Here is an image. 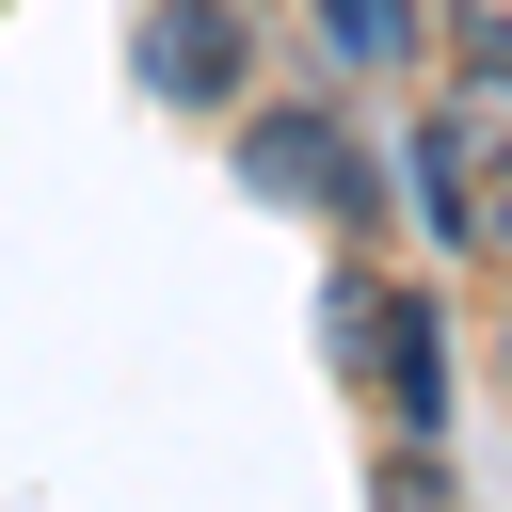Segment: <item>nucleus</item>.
<instances>
[{
  "mask_svg": "<svg viewBox=\"0 0 512 512\" xmlns=\"http://www.w3.org/2000/svg\"><path fill=\"white\" fill-rule=\"evenodd\" d=\"M336 320H352V352H384V400H400V432H432V416H448V320H432L416 288H352Z\"/></svg>",
  "mask_w": 512,
  "mask_h": 512,
  "instance_id": "2",
  "label": "nucleus"
},
{
  "mask_svg": "<svg viewBox=\"0 0 512 512\" xmlns=\"http://www.w3.org/2000/svg\"><path fill=\"white\" fill-rule=\"evenodd\" d=\"M256 48H240V0H144V96L176 112H240Z\"/></svg>",
  "mask_w": 512,
  "mask_h": 512,
  "instance_id": "1",
  "label": "nucleus"
},
{
  "mask_svg": "<svg viewBox=\"0 0 512 512\" xmlns=\"http://www.w3.org/2000/svg\"><path fill=\"white\" fill-rule=\"evenodd\" d=\"M240 176H256V192H320V208L368 224V160L336 144V112H256V128H240Z\"/></svg>",
  "mask_w": 512,
  "mask_h": 512,
  "instance_id": "3",
  "label": "nucleus"
},
{
  "mask_svg": "<svg viewBox=\"0 0 512 512\" xmlns=\"http://www.w3.org/2000/svg\"><path fill=\"white\" fill-rule=\"evenodd\" d=\"M416 208H432V240H464V256H480V176H464L448 112H416Z\"/></svg>",
  "mask_w": 512,
  "mask_h": 512,
  "instance_id": "4",
  "label": "nucleus"
},
{
  "mask_svg": "<svg viewBox=\"0 0 512 512\" xmlns=\"http://www.w3.org/2000/svg\"><path fill=\"white\" fill-rule=\"evenodd\" d=\"M320 32H336L352 64H416V32H432V0H320Z\"/></svg>",
  "mask_w": 512,
  "mask_h": 512,
  "instance_id": "5",
  "label": "nucleus"
},
{
  "mask_svg": "<svg viewBox=\"0 0 512 512\" xmlns=\"http://www.w3.org/2000/svg\"><path fill=\"white\" fill-rule=\"evenodd\" d=\"M432 16H448V48H464V64H480V48H512V0H432Z\"/></svg>",
  "mask_w": 512,
  "mask_h": 512,
  "instance_id": "7",
  "label": "nucleus"
},
{
  "mask_svg": "<svg viewBox=\"0 0 512 512\" xmlns=\"http://www.w3.org/2000/svg\"><path fill=\"white\" fill-rule=\"evenodd\" d=\"M384 512H448V464H432V432H416V448L384 464Z\"/></svg>",
  "mask_w": 512,
  "mask_h": 512,
  "instance_id": "6",
  "label": "nucleus"
}]
</instances>
